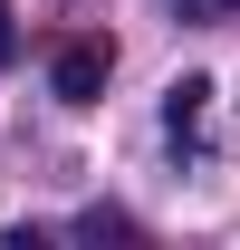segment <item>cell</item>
<instances>
[{"mask_svg": "<svg viewBox=\"0 0 240 250\" xmlns=\"http://www.w3.org/2000/svg\"><path fill=\"white\" fill-rule=\"evenodd\" d=\"M10 48H20V29H10V0H0V67H10Z\"/></svg>", "mask_w": 240, "mask_h": 250, "instance_id": "cell-4", "label": "cell"}, {"mask_svg": "<svg viewBox=\"0 0 240 250\" xmlns=\"http://www.w3.org/2000/svg\"><path fill=\"white\" fill-rule=\"evenodd\" d=\"M48 87H58L67 106H96V87H106V48H87V39H77V48H58Z\"/></svg>", "mask_w": 240, "mask_h": 250, "instance_id": "cell-2", "label": "cell"}, {"mask_svg": "<svg viewBox=\"0 0 240 250\" xmlns=\"http://www.w3.org/2000/svg\"><path fill=\"white\" fill-rule=\"evenodd\" d=\"M211 106H221L211 77H173L163 87V135H173L182 154H211Z\"/></svg>", "mask_w": 240, "mask_h": 250, "instance_id": "cell-1", "label": "cell"}, {"mask_svg": "<svg viewBox=\"0 0 240 250\" xmlns=\"http://www.w3.org/2000/svg\"><path fill=\"white\" fill-rule=\"evenodd\" d=\"M173 10H182V20H231L240 0H173Z\"/></svg>", "mask_w": 240, "mask_h": 250, "instance_id": "cell-3", "label": "cell"}]
</instances>
